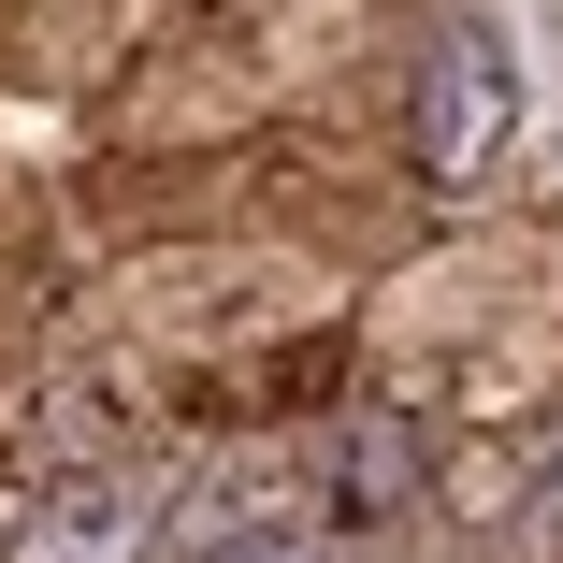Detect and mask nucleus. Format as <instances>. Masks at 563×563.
<instances>
[{
    "mask_svg": "<svg viewBox=\"0 0 563 563\" xmlns=\"http://www.w3.org/2000/svg\"><path fill=\"white\" fill-rule=\"evenodd\" d=\"M405 145H419V174H448V188H477V174L520 145V73H506V44H492L477 15H448V30L419 44V73H405Z\"/></svg>",
    "mask_w": 563,
    "mask_h": 563,
    "instance_id": "nucleus-1",
    "label": "nucleus"
},
{
    "mask_svg": "<svg viewBox=\"0 0 563 563\" xmlns=\"http://www.w3.org/2000/svg\"><path fill=\"white\" fill-rule=\"evenodd\" d=\"M159 477L131 463V448H117V463H58V477H30L15 492V520H0V563H145L159 549Z\"/></svg>",
    "mask_w": 563,
    "mask_h": 563,
    "instance_id": "nucleus-2",
    "label": "nucleus"
},
{
    "mask_svg": "<svg viewBox=\"0 0 563 563\" xmlns=\"http://www.w3.org/2000/svg\"><path fill=\"white\" fill-rule=\"evenodd\" d=\"M419 492H433V448H419L405 405H347L332 419V506L347 520H405Z\"/></svg>",
    "mask_w": 563,
    "mask_h": 563,
    "instance_id": "nucleus-3",
    "label": "nucleus"
},
{
    "mask_svg": "<svg viewBox=\"0 0 563 563\" xmlns=\"http://www.w3.org/2000/svg\"><path fill=\"white\" fill-rule=\"evenodd\" d=\"M202 563H332V549L289 534V520H246V534H202Z\"/></svg>",
    "mask_w": 563,
    "mask_h": 563,
    "instance_id": "nucleus-4",
    "label": "nucleus"
}]
</instances>
